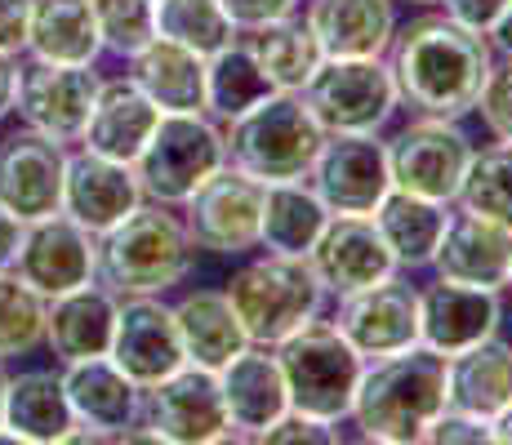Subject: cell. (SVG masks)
I'll list each match as a JSON object with an SVG mask.
<instances>
[{
  "label": "cell",
  "instance_id": "74e56055",
  "mask_svg": "<svg viewBox=\"0 0 512 445\" xmlns=\"http://www.w3.org/2000/svg\"><path fill=\"white\" fill-rule=\"evenodd\" d=\"M45 308L49 299H41L23 276H14L9 267L0 272V361L45 348Z\"/></svg>",
  "mask_w": 512,
  "mask_h": 445
},
{
  "label": "cell",
  "instance_id": "ba28073f",
  "mask_svg": "<svg viewBox=\"0 0 512 445\" xmlns=\"http://www.w3.org/2000/svg\"><path fill=\"white\" fill-rule=\"evenodd\" d=\"M299 98L326 134H383L401 112L383 58H321Z\"/></svg>",
  "mask_w": 512,
  "mask_h": 445
},
{
  "label": "cell",
  "instance_id": "cb8c5ba5",
  "mask_svg": "<svg viewBox=\"0 0 512 445\" xmlns=\"http://www.w3.org/2000/svg\"><path fill=\"white\" fill-rule=\"evenodd\" d=\"M321 58H383L397 32V0H303Z\"/></svg>",
  "mask_w": 512,
  "mask_h": 445
},
{
  "label": "cell",
  "instance_id": "7c38bea8",
  "mask_svg": "<svg viewBox=\"0 0 512 445\" xmlns=\"http://www.w3.org/2000/svg\"><path fill=\"white\" fill-rule=\"evenodd\" d=\"M179 214L196 250L219 254V259H245V254L259 250L263 183L223 165L187 196Z\"/></svg>",
  "mask_w": 512,
  "mask_h": 445
},
{
  "label": "cell",
  "instance_id": "b9f144b4",
  "mask_svg": "<svg viewBox=\"0 0 512 445\" xmlns=\"http://www.w3.org/2000/svg\"><path fill=\"white\" fill-rule=\"evenodd\" d=\"M428 441L432 445H486V441H495V437H490V423L486 419H477V414H464V410H450V405H446V410L432 419Z\"/></svg>",
  "mask_w": 512,
  "mask_h": 445
},
{
  "label": "cell",
  "instance_id": "f6af8a7d",
  "mask_svg": "<svg viewBox=\"0 0 512 445\" xmlns=\"http://www.w3.org/2000/svg\"><path fill=\"white\" fill-rule=\"evenodd\" d=\"M27 14L32 0H0V54H23L27 49Z\"/></svg>",
  "mask_w": 512,
  "mask_h": 445
},
{
  "label": "cell",
  "instance_id": "bcb514c9",
  "mask_svg": "<svg viewBox=\"0 0 512 445\" xmlns=\"http://www.w3.org/2000/svg\"><path fill=\"white\" fill-rule=\"evenodd\" d=\"M18 236H23V219H14V214H9L5 205H0V272H5V267L14 263Z\"/></svg>",
  "mask_w": 512,
  "mask_h": 445
},
{
  "label": "cell",
  "instance_id": "9a60e30c",
  "mask_svg": "<svg viewBox=\"0 0 512 445\" xmlns=\"http://www.w3.org/2000/svg\"><path fill=\"white\" fill-rule=\"evenodd\" d=\"M94 241L98 236L85 232L76 219H67L63 210L45 214V219L23 223L9 272L23 276L41 299H58V294L94 281Z\"/></svg>",
  "mask_w": 512,
  "mask_h": 445
},
{
  "label": "cell",
  "instance_id": "7dc6e473",
  "mask_svg": "<svg viewBox=\"0 0 512 445\" xmlns=\"http://www.w3.org/2000/svg\"><path fill=\"white\" fill-rule=\"evenodd\" d=\"M14 85H18V58L0 54V121L14 116Z\"/></svg>",
  "mask_w": 512,
  "mask_h": 445
},
{
  "label": "cell",
  "instance_id": "ab89813d",
  "mask_svg": "<svg viewBox=\"0 0 512 445\" xmlns=\"http://www.w3.org/2000/svg\"><path fill=\"white\" fill-rule=\"evenodd\" d=\"M472 112L481 116V125L490 130L495 143H512V58H495L490 63V76L481 85Z\"/></svg>",
  "mask_w": 512,
  "mask_h": 445
},
{
  "label": "cell",
  "instance_id": "d4e9b609",
  "mask_svg": "<svg viewBox=\"0 0 512 445\" xmlns=\"http://www.w3.org/2000/svg\"><path fill=\"white\" fill-rule=\"evenodd\" d=\"M156 121H161V107L143 94L130 76H103L98 98L90 107V121L81 130V147L98 156H112V161L134 165V156L143 152V143L152 138Z\"/></svg>",
  "mask_w": 512,
  "mask_h": 445
},
{
  "label": "cell",
  "instance_id": "f1b7e54d",
  "mask_svg": "<svg viewBox=\"0 0 512 445\" xmlns=\"http://www.w3.org/2000/svg\"><path fill=\"white\" fill-rule=\"evenodd\" d=\"M174 308V325H179L183 356L205 370H223L241 348H250L241 316L232 312L223 290H187Z\"/></svg>",
  "mask_w": 512,
  "mask_h": 445
},
{
  "label": "cell",
  "instance_id": "4fadbf2b",
  "mask_svg": "<svg viewBox=\"0 0 512 445\" xmlns=\"http://www.w3.org/2000/svg\"><path fill=\"white\" fill-rule=\"evenodd\" d=\"M303 178L330 214H374L392 187L383 134H326Z\"/></svg>",
  "mask_w": 512,
  "mask_h": 445
},
{
  "label": "cell",
  "instance_id": "603a6c76",
  "mask_svg": "<svg viewBox=\"0 0 512 445\" xmlns=\"http://www.w3.org/2000/svg\"><path fill=\"white\" fill-rule=\"evenodd\" d=\"M219 392H223V410H228L232 441H259V432L272 428L290 410V392H285L277 352L259 348V343L241 348L223 365Z\"/></svg>",
  "mask_w": 512,
  "mask_h": 445
},
{
  "label": "cell",
  "instance_id": "5b68a950",
  "mask_svg": "<svg viewBox=\"0 0 512 445\" xmlns=\"http://www.w3.org/2000/svg\"><path fill=\"white\" fill-rule=\"evenodd\" d=\"M321 138L326 130L312 121L308 103L299 94L277 89L259 107L223 125V152H228L232 170L259 178V183H290V178L308 174Z\"/></svg>",
  "mask_w": 512,
  "mask_h": 445
},
{
  "label": "cell",
  "instance_id": "7bdbcfd3",
  "mask_svg": "<svg viewBox=\"0 0 512 445\" xmlns=\"http://www.w3.org/2000/svg\"><path fill=\"white\" fill-rule=\"evenodd\" d=\"M223 14L236 23V32H250L259 23H272V18H290L303 9V0H219Z\"/></svg>",
  "mask_w": 512,
  "mask_h": 445
},
{
  "label": "cell",
  "instance_id": "5bb4252c",
  "mask_svg": "<svg viewBox=\"0 0 512 445\" xmlns=\"http://www.w3.org/2000/svg\"><path fill=\"white\" fill-rule=\"evenodd\" d=\"M334 330L361 356H388L419 343V285L406 272H392L383 281L334 299Z\"/></svg>",
  "mask_w": 512,
  "mask_h": 445
},
{
  "label": "cell",
  "instance_id": "3957f363",
  "mask_svg": "<svg viewBox=\"0 0 512 445\" xmlns=\"http://www.w3.org/2000/svg\"><path fill=\"white\" fill-rule=\"evenodd\" d=\"M192 263L196 245L183 227V214L156 201H143L94 241V281L107 285L116 299L170 294L187 281Z\"/></svg>",
  "mask_w": 512,
  "mask_h": 445
},
{
  "label": "cell",
  "instance_id": "e0dca14e",
  "mask_svg": "<svg viewBox=\"0 0 512 445\" xmlns=\"http://www.w3.org/2000/svg\"><path fill=\"white\" fill-rule=\"evenodd\" d=\"M58 374H63V392L76 414L72 441H121V432L139 423L143 388L112 356H90V361L58 365Z\"/></svg>",
  "mask_w": 512,
  "mask_h": 445
},
{
  "label": "cell",
  "instance_id": "277c9868",
  "mask_svg": "<svg viewBox=\"0 0 512 445\" xmlns=\"http://www.w3.org/2000/svg\"><path fill=\"white\" fill-rule=\"evenodd\" d=\"M223 294H228L232 312L241 316L250 343H259V348H277L294 330L317 321L330 303L326 285L308 259L268 250L245 254V263L223 281Z\"/></svg>",
  "mask_w": 512,
  "mask_h": 445
},
{
  "label": "cell",
  "instance_id": "4316f807",
  "mask_svg": "<svg viewBox=\"0 0 512 445\" xmlns=\"http://www.w3.org/2000/svg\"><path fill=\"white\" fill-rule=\"evenodd\" d=\"M0 428L14 445H63L76 437V414L63 392L58 370H18L5 388V419Z\"/></svg>",
  "mask_w": 512,
  "mask_h": 445
},
{
  "label": "cell",
  "instance_id": "60d3db41",
  "mask_svg": "<svg viewBox=\"0 0 512 445\" xmlns=\"http://www.w3.org/2000/svg\"><path fill=\"white\" fill-rule=\"evenodd\" d=\"M259 441L263 445H334V441H343V432H339V423H326L317 414H303L290 405L272 428L259 432Z\"/></svg>",
  "mask_w": 512,
  "mask_h": 445
},
{
  "label": "cell",
  "instance_id": "8d00e7d4",
  "mask_svg": "<svg viewBox=\"0 0 512 445\" xmlns=\"http://www.w3.org/2000/svg\"><path fill=\"white\" fill-rule=\"evenodd\" d=\"M455 205L512 227V143L472 147V161L464 170Z\"/></svg>",
  "mask_w": 512,
  "mask_h": 445
},
{
  "label": "cell",
  "instance_id": "52a82bcc",
  "mask_svg": "<svg viewBox=\"0 0 512 445\" xmlns=\"http://www.w3.org/2000/svg\"><path fill=\"white\" fill-rule=\"evenodd\" d=\"M223 165H228V152H223V125L214 116L161 112L152 138L134 156V178L143 187V201L179 210L187 196Z\"/></svg>",
  "mask_w": 512,
  "mask_h": 445
},
{
  "label": "cell",
  "instance_id": "c3c4849f",
  "mask_svg": "<svg viewBox=\"0 0 512 445\" xmlns=\"http://www.w3.org/2000/svg\"><path fill=\"white\" fill-rule=\"evenodd\" d=\"M486 41L490 49H495V58H512V0H508V9L495 18V27L486 32Z\"/></svg>",
  "mask_w": 512,
  "mask_h": 445
},
{
  "label": "cell",
  "instance_id": "30bf717a",
  "mask_svg": "<svg viewBox=\"0 0 512 445\" xmlns=\"http://www.w3.org/2000/svg\"><path fill=\"white\" fill-rule=\"evenodd\" d=\"M103 85L98 63H49V58L18 54V85H14V116L18 125L49 134L58 143H81L90 121V107Z\"/></svg>",
  "mask_w": 512,
  "mask_h": 445
},
{
  "label": "cell",
  "instance_id": "f907efd6",
  "mask_svg": "<svg viewBox=\"0 0 512 445\" xmlns=\"http://www.w3.org/2000/svg\"><path fill=\"white\" fill-rule=\"evenodd\" d=\"M5 388H9V361H0V419H5Z\"/></svg>",
  "mask_w": 512,
  "mask_h": 445
},
{
  "label": "cell",
  "instance_id": "ac0fdd59",
  "mask_svg": "<svg viewBox=\"0 0 512 445\" xmlns=\"http://www.w3.org/2000/svg\"><path fill=\"white\" fill-rule=\"evenodd\" d=\"M504 325V299L499 290H481V285L446 281L432 276L419 285V343L441 356L464 352L472 343L499 334Z\"/></svg>",
  "mask_w": 512,
  "mask_h": 445
},
{
  "label": "cell",
  "instance_id": "f35d334b",
  "mask_svg": "<svg viewBox=\"0 0 512 445\" xmlns=\"http://www.w3.org/2000/svg\"><path fill=\"white\" fill-rule=\"evenodd\" d=\"M103 54L134 58L147 41H156V0H90Z\"/></svg>",
  "mask_w": 512,
  "mask_h": 445
},
{
  "label": "cell",
  "instance_id": "2e32d148",
  "mask_svg": "<svg viewBox=\"0 0 512 445\" xmlns=\"http://www.w3.org/2000/svg\"><path fill=\"white\" fill-rule=\"evenodd\" d=\"M72 147L27 125L0 138V205L14 219L32 223L63 210V174Z\"/></svg>",
  "mask_w": 512,
  "mask_h": 445
},
{
  "label": "cell",
  "instance_id": "7a4b0ae2",
  "mask_svg": "<svg viewBox=\"0 0 512 445\" xmlns=\"http://www.w3.org/2000/svg\"><path fill=\"white\" fill-rule=\"evenodd\" d=\"M441 410H446V356L410 343L361 365L348 423L361 441L419 445L428 441V428Z\"/></svg>",
  "mask_w": 512,
  "mask_h": 445
},
{
  "label": "cell",
  "instance_id": "4dcf8cb0",
  "mask_svg": "<svg viewBox=\"0 0 512 445\" xmlns=\"http://www.w3.org/2000/svg\"><path fill=\"white\" fill-rule=\"evenodd\" d=\"M330 210L308 187V178L290 183H263V214H259V250L308 259L317 236L326 232Z\"/></svg>",
  "mask_w": 512,
  "mask_h": 445
},
{
  "label": "cell",
  "instance_id": "f5cc1de1",
  "mask_svg": "<svg viewBox=\"0 0 512 445\" xmlns=\"http://www.w3.org/2000/svg\"><path fill=\"white\" fill-rule=\"evenodd\" d=\"M504 294L512 299V263H508V281H504Z\"/></svg>",
  "mask_w": 512,
  "mask_h": 445
},
{
  "label": "cell",
  "instance_id": "d6a6232c",
  "mask_svg": "<svg viewBox=\"0 0 512 445\" xmlns=\"http://www.w3.org/2000/svg\"><path fill=\"white\" fill-rule=\"evenodd\" d=\"M23 54L49 58V63H98L103 41H98L94 5L90 0H32Z\"/></svg>",
  "mask_w": 512,
  "mask_h": 445
},
{
  "label": "cell",
  "instance_id": "6da1fadb",
  "mask_svg": "<svg viewBox=\"0 0 512 445\" xmlns=\"http://www.w3.org/2000/svg\"><path fill=\"white\" fill-rule=\"evenodd\" d=\"M383 63H388L406 112L464 121L477 107V94L490 76V63H495V49L481 32H468L464 23L446 18L432 5L397 23Z\"/></svg>",
  "mask_w": 512,
  "mask_h": 445
},
{
  "label": "cell",
  "instance_id": "83f0119b",
  "mask_svg": "<svg viewBox=\"0 0 512 445\" xmlns=\"http://www.w3.org/2000/svg\"><path fill=\"white\" fill-rule=\"evenodd\" d=\"M512 401V343L490 334L464 352L446 356V405L450 410L495 419Z\"/></svg>",
  "mask_w": 512,
  "mask_h": 445
},
{
  "label": "cell",
  "instance_id": "ee69618b",
  "mask_svg": "<svg viewBox=\"0 0 512 445\" xmlns=\"http://www.w3.org/2000/svg\"><path fill=\"white\" fill-rule=\"evenodd\" d=\"M437 9L455 23H464L468 32H481L486 36L495 27V18L508 9V0H437Z\"/></svg>",
  "mask_w": 512,
  "mask_h": 445
},
{
  "label": "cell",
  "instance_id": "44dd1931",
  "mask_svg": "<svg viewBox=\"0 0 512 445\" xmlns=\"http://www.w3.org/2000/svg\"><path fill=\"white\" fill-rule=\"evenodd\" d=\"M143 205V187L134 178V165L112 161L98 152H67V174H63V214L76 219L85 232L103 236L107 227H116L125 214H134Z\"/></svg>",
  "mask_w": 512,
  "mask_h": 445
},
{
  "label": "cell",
  "instance_id": "836d02e7",
  "mask_svg": "<svg viewBox=\"0 0 512 445\" xmlns=\"http://www.w3.org/2000/svg\"><path fill=\"white\" fill-rule=\"evenodd\" d=\"M241 45L250 49V58L259 63V72L268 76V85L285 89V94H299L303 81H308L321 63V49H317V41H312L303 14L272 18V23L250 27V32H241Z\"/></svg>",
  "mask_w": 512,
  "mask_h": 445
},
{
  "label": "cell",
  "instance_id": "9c48e42d",
  "mask_svg": "<svg viewBox=\"0 0 512 445\" xmlns=\"http://www.w3.org/2000/svg\"><path fill=\"white\" fill-rule=\"evenodd\" d=\"M383 147H388L392 187L428 196V201H441V205H455L477 143L464 130V121L410 112V121L383 138Z\"/></svg>",
  "mask_w": 512,
  "mask_h": 445
},
{
  "label": "cell",
  "instance_id": "ffe728a7",
  "mask_svg": "<svg viewBox=\"0 0 512 445\" xmlns=\"http://www.w3.org/2000/svg\"><path fill=\"white\" fill-rule=\"evenodd\" d=\"M308 263L321 276L330 299H343V294L366 290V285L383 281V276L401 272L370 214H330L326 232L317 236Z\"/></svg>",
  "mask_w": 512,
  "mask_h": 445
},
{
  "label": "cell",
  "instance_id": "8992f818",
  "mask_svg": "<svg viewBox=\"0 0 512 445\" xmlns=\"http://www.w3.org/2000/svg\"><path fill=\"white\" fill-rule=\"evenodd\" d=\"M272 352H277V365L285 374V392H290L294 410L317 414V419L343 428L352 414V397H357L366 356L334 330V321L317 316L303 330H294L290 339H281Z\"/></svg>",
  "mask_w": 512,
  "mask_h": 445
},
{
  "label": "cell",
  "instance_id": "1f68e13d",
  "mask_svg": "<svg viewBox=\"0 0 512 445\" xmlns=\"http://www.w3.org/2000/svg\"><path fill=\"white\" fill-rule=\"evenodd\" d=\"M446 214H450V205L388 187V196L374 205L370 219L379 227L383 245L392 250L401 272H423L432 263V254H437L441 232H446Z\"/></svg>",
  "mask_w": 512,
  "mask_h": 445
},
{
  "label": "cell",
  "instance_id": "7402d4cb",
  "mask_svg": "<svg viewBox=\"0 0 512 445\" xmlns=\"http://www.w3.org/2000/svg\"><path fill=\"white\" fill-rule=\"evenodd\" d=\"M508 263H512V227L486 219V214H472L464 205H450L446 232H441L437 254L428 263L432 272L446 276V281H464L504 294Z\"/></svg>",
  "mask_w": 512,
  "mask_h": 445
},
{
  "label": "cell",
  "instance_id": "484cf974",
  "mask_svg": "<svg viewBox=\"0 0 512 445\" xmlns=\"http://www.w3.org/2000/svg\"><path fill=\"white\" fill-rule=\"evenodd\" d=\"M116 308H121V299L98 281L49 299V308H45L49 356H54L58 365L107 356V348H112V330H116Z\"/></svg>",
  "mask_w": 512,
  "mask_h": 445
},
{
  "label": "cell",
  "instance_id": "681fc988",
  "mask_svg": "<svg viewBox=\"0 0 512 445\" xmlns=\"http://www.w3.org/2000/svg\"><path fill=\"white\" fill-rule=\"evenodd\" d=\"M490 437H495L499 445H512V401L490 419Z\"/></svg>",
  "mask_w": 512,
  "mask_h": 445
},
{
  "label": "cell",
  "instance_id": "e575fe53",
  "mask_svg": "<svg viewBox=\"0 0 512 445\" xmlns=\"http://www.w3.org/2000/svg\"><path fill=\"white\" fill-rule=\"evenodd\" d=\"M268 94H277V89L259 72V63L241 45V36L232 45H223L219 54L205 58V116H214L219 125H228L241 112L259 107Z\"/></svg>",
  "mask_w": 512,
  "mask_h": 445
},
{
  "label": "cell",
  "instance_id": "d6986e66",
  "mask_svg": "<svg viewBox=\"0 0 512 445\" xmlns=\"http://www.w3.org/2000/svg\"><path fill=\"white\" fill-rule=\"evenodd\" d=\"M107 356H112L139 388H152L156 379L179 370L187 356H183L179 325H174V308L165 303V294H134V299H121Z\"/></svg>",
  "mask_w": 512,
  "mask_h": 445
},
{
  "label": "cell",
  "instance_id": "8fae6325",
  "mask_svg": "<svg viewBox=\"0 0 512 445\" xmlns=\"http://www.w3.org/2000/svg\"><path fill=\"white\" fill-rule=\"evenodd\" d=\"M139 423L152 432V441H165V445L232 441L228 410H223V392H219V370L183 361L174 374L143 388Z\"/></svg>",
  "mask_w": 512,
  "mask_h": 445
},
{
  "label": "cell",
  "instance_id": "f546056e",
  "mask_svg": "<svg viewBox=\"0 0 512 445\" xmlns=\"http://www.w3.org/2000/svg\"><path fill=\"white\" fill-rule=\"evenodd\" d=\"M130 81L152 98L161 112H205V58L165 41H147L134 58H125Z\"/></svg>",
  "mask_w": 512,
  "mask_h": 445
},
{
  "label": "cell",
  "instance_id": "d590c367",
  "mask_svg": "<svg viewBox=\"0 0 512 445\" xmlns=\"http://www.w3.org/2000/svg\"><path fill=\"white\" fill-rule=\"evenodd\" d=\"M156 36L210 58L223 45H232L241 32L223 14L219 0H156Z\"/></svg>",
  "mask_w": 512,
  "mask_h": 445
},
{
  "label": "cell",
  "instance_id": "816d5d0a",
  "mask_svg": "<svg viewBox=\"0 0 512 445\" xmlns=\"http://www.w3.org/2000/svg\"><path fill=\"white\" fill-rule=\"evenodd\" d=\"M397 5H410V9H432L437 0H397Z\"/></svg>",
  "mask_w": 512,
  "mask_h": 445
}]
</instances>
